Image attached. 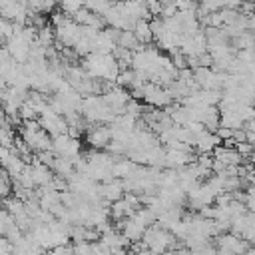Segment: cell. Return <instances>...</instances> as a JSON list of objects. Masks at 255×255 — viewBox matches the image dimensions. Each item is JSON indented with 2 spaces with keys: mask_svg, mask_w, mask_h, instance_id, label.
I'll list each match as a JSON object with an SVG mask.
<instances>
[{
  "mask_svg": "<svg viewBox=\"0 0 255 255\" xmlns=\"http://www.w3.org/2000/svg\"><path fill=\"white\" fill-rule=\"evenodd\" d=\"M133 36L137 38V42L141 46H147L153 42V34H151V28H149V20H135V26H133Z\"/></svg>",
  "mask_w": 255,
  "mask_h": 255,
  "instance_id": "cell-9",
  "label": "cell"
},
{
  "mask_svg": "<svg viewBox=\"0 0 255 255\" xmlns=\"http://www.w3.org/2000/svg\"><path fill=\"white\" fill-rule=\"evenodd\" d=\"M28 167H30V173H32V179H34L36 187H44V185H48V183L52 181V177H54V171H52L48 165L40 163V161L28 163Z\"/></svg>",
  "mask_w": 255,
  "mask_h": 255,
  "instance_id": "cell-6",
  "label": "cell"
},
{
  "mask_svg": "<svg viewBox=\"0 0 255 255\" xmlns=\"http://www.w3.org/2000/svg\"><path fill=\"white\" fill-rule=\"evenodd\" d=\"M247 159H249V163H251V165H253V167H255V149H253V151H251V155H249V157H247Z\"/></svg>",
  "mask_w": 255,
  "mask_h": 255,
  "instance_id": "cell-17",
  "label": "cell"
},
{
  "mask_svg": "<svg viewBox=\"0 0 255 255\" xmlns=\"http://www.w3.org/2000/svg\"><path fill=\"white\" fill-rule=\"evenodd\" d=\"M251 243H253V249H255V239H253V241H251Z\"/></svg>",
  "mask_w": 255,
  "mask_h": 255,
  "instance_id": "cell-18",
  "label": "cell"
},
{
  "mask_svg": "<svg viewBox=\"0 0 255 255\" xmlns=\"http://www.w3.org/2000/svg\"><path fill=\"white\" fill-rule=\"evenodd\" d=\"M219 143H221V139H219L215 133H211V131H203V133L197 137L193 149H195L197 153H211Z\"/></svg>",
  "mask_w": 255,
  "mask_h": 255,
  "instance_id": "cell-8",
  "label": "cell"
},
{
  "mask_svg": "<svg viewBox=\"0 0 255 255\" xmlns=\"http://www.w3.org/2000/svg\"><path fill=\"white\" fill-rule=\"evenodd\" d=\"M173 255H195L191 249H187L185 245H181V247H177V249H173Z\"/></svg>",
  "mask_w": 255,
  "mask_h": 255,
  "instance_id": "cell-16",
  "label": "cell"
},
{
  "mask_svg": "<svg viewBox=\"0 0 255 255\" xmlns=\"http://www.w3.org/2000/svg\"><path fill=\"white\" fill-rule=\"evenodd\" d=\"M141 100L145 102V106H151V108H157V110L169 108L171 102H173V98L167 94V90L157 86V84H153V82H145L143 84V98Z\"/></svg>",
  "mask_w": 255,
  "mask_h": 255,
  "instance_id": "cell-2",
  "label": "cell"
},
{
  "mask_svg": "<svg viewBox=\"0 0 255 255\" xmlns=\"http://www.w3.org/2000/svg\"><path fill=\"white\" fill-rule=\"evenodd\" d=\"M6 50L16 64H26L30 58V44H26L20 34H14L10 40H6Z\"/></svg>",
  "mask_w": 255,
  "mask_h": 255,
  "instance_id": "cell-5",
  "label": "cell"
},
{
  "mask_svg": "<svg viewBox=\"0 0 255 255\" xmlns=\"http://www.w3.org/2000/svg\"><path fill=\"white\" fill-rule=\"evenodd\" d=\"M141 241L145 243V247H147L153 255H161V253L167 251V249L173 251V247L177 249V239L173 237V233L167 231V229H163V227H159L157 223L149 225V227L143 231Z\"/></svg>",
  "mask_w": 255,
  "mask_h": 255,
  "instance_id": "cell-1",
  "label": "cell"
},
{
  "mask_svg": "<svg viewBox=\"0 0 255 255\" xmlns=\"http://www.w3.org/2000/svg\"><path fill=\"white\" fill-rule=\"evenodd\" d=\"M88 143L96 149H106V145L112 141V128L108 124H88L86 128Z\"/></svg>",
  "mask_w": 255,
  "mask_h": 255,
  "instance_id": "cell-3",
  "label": "cell"
},
{
  "mask_svg": "<svg viewBox=\"0 0 255 255\" xmlns=\"http://www.w3.org/2000/svg\"><path fill=\"white\" fill-rule=\"evenodd\" d=\"M52 151L58 157H76L80 155V139L70 137L68 133H60L56 137H52Z\"/></svg>",
  "mask_w": 255,
  "mask_h": 255,
  "instance_id": "cell-4",
  "label": "cell"
},
{
  "mask_svg": "<svg viewBox=\"0 0 255 255\" xmlns=\"http://www.w3.org/2000/svg\"><path fill=\"white\" fill-rule=\"evenodd\" d=\"M253 149H255V147H253L249 141H239V143H235V151H237L241 157H249Z\"/></svg>",
  "mask_w": 255,
  "mask_h": 255,
  "instance_id": "cell-13",
  "label": "cell"
},
{
  "mask_svg": "<svg viewBox=\"0 0 255 255\" xmlns=\"http://www.w3.org/2000/svg\"><path fill=\"white\" fill-rule=\"evenodd\" d=\"M116 46L126 48V50H131V52H137V50H141V48H143V46L137 42V38L133 36V32H131V30H122Z\"/></svg>",
  "mask_w": 255,
  "mask_h": 255,
  "instance_id": "cell-10",
  "label": "cell"
},
{
  "mask_svg": "<svg viewBox=\"0 0 255 255\" xmlns=\"http://www.w3.org/2000/svg\"><path fill=\"white\" fill-rule=\"evenodd\" d=\"M4 209H6L14 219L26 213L24 201H22V199H18V197H6V199H4Z\"/></svg>",
  "mask_w": 255,
  "mask_h": 255,
  "instance_id": "cell-11",
  "label": "cell"
},
{
  "mask_svg": "<svg viewBox=\"0 0 255 255\" xmlns=\"http://www.w3.org/2000/svg\"><path fill=\"white\" fill-rule=\"evenodd\" d=\"M12 251H14V245L4 235H0V255H12Z\"/></svg>",
  "mask_w": 255,
  "mask_h": 255,
  "instance_id": "cell-15",
  "label": "cell"
},
{
  "mask_svg": "<svg viewBox=\"0 0 255 255\" xmlns=\"http://www.w3.org/2000/svg\"><path fill=\"white\" fill-rule=\"evenodd\" d=\"M74 253V245H58V247H54V249H50L48 251V255H72Z\"/></svg>",
  "mask_w": 255,
  "mask_h": 255,
  "instance_id": "cell-14",
  "label": "cell"
},
{
  "mask_svg": "<svg viewBox=\"0 0 255 255\" xmlns=\"http://www.w3.org/2000/svg\"><path fill=\"white\" fill-rule=\"evenodd\" d=\"M219 14H221V20H223V26H233L235 20L239 18V10H233V8H221Z\"/></svg>",
  "mask_w": 255,
  "mask_h": 255,
  "instance_id": "cell-12",
  "label": "cell"
},
{
  "mask_svg": "<svg viewBox=\"0 0 255 255\" xmlns=\"http://www.w3.org/2000/svg\"><path fill=\"white\" fill-rule=\"evenodd\" d=\"M213 159L221 161L225 167H227V165H241V163H243V157L235 151V147L229 149V147H221V145H217V147L213 149Z\"/></svg>",
  "mask_w": 255,
  "mask_h": 255,
  "instance_id": "cell-7",
  "label": "cell"
}]
</instances>
